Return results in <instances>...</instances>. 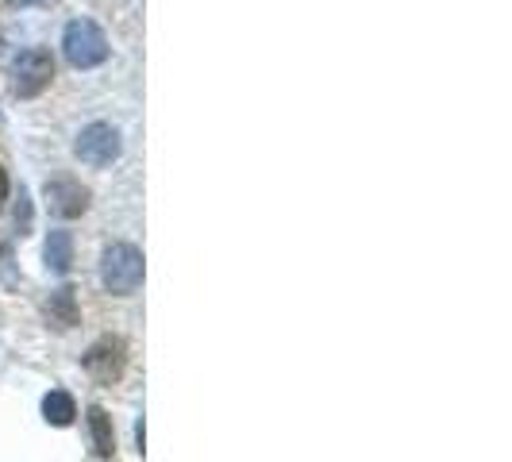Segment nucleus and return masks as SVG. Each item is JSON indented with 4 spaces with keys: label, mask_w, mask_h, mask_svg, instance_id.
Instances as JSON below:
<instances>
[{
    "label": "nucleus",
    "mask_w": 512,
    "mask_h": 462,
    "mask_svg": "<svg viewBox=\"0 0 512 462\" xmlns=\"http://www.w3.org/2000/svg\"><path fill=\"white\" fill-rule=\"evenodd\" d=\"M16 224H20V231L31 228V208H27V193H20V208H16Z\"/></svg>",
    "instance_id": "9b49d317"
},
{
    "label": "nucleus",
    "mask_w": 512,
    "mask_h": 462,
    "mask_svg": "<svg viewBox=\"0 0 512 462\" xmlns=\"http://www.w3.org/2000/svg\"><path fill=\"white\" fill-rule=\"evenodd\" d=\"M43 416H47V424H54V428H70L77 416L74 397H70L66 389H51V393L43 397Z\"/></svg>",
    "instance_id": "6e6552de"
},
{
    "label": "nucleus",
    "mask_w": 512,
    "mask_h": 462,
    "mask_svg": "<svg viewBox=\"0 0 512 462\" xmlns=\"http://www.w3.org/2000/svg\"><path fill=\"white\" fill-rule=\"evenodd\" d=\"M62 51L74 70H93L108 58V35L93 20H74L62 31Z\"/></svg>",
    "instance_id": "f03ea898"
},
{
    "label": "nucleus",
    "mask_w": 512,
    "mask_h": 462,
    "mask_svg": "<svg viewBox=\"0 0 512 462\" xmlns=\"http://www.w3.org/2000/svg\"><path fill=\"white\" fill-rule=\"evenodd\" d=\"M124 366H128V347H124V339H116V335L97 339V343L89 347V355H85V370H89L101 385L120 382Z\"/></svg>",
    "instance_id": "39448f33"
},
{
    "label": "nucleus",
    "mask_w": 512,
    "mask_h": 462,
    "mask_svg": "<svg viewBox=\"0 0 512 462\" xmlns=\"http://www.w3.org/2000/svg\"><path fill=\"white\" fill-rule=\"evenodd\" d=\"M47 316H51L54 328H74L77 324L74 289H58V293H51V301H47Z\"/></svg>",
    "instance_id": "9d476101"
},
{
    "label": "nucleus",
    "mask_w": 512,
    "mask_h": 462,
    "mask_svg": "<svg viewBox=\"0 0 512 462\" xmlns=\"http://www.w3.org/2000/svg\"><path fill=\"white\" fill-rule=\"evenodd\" d=\"M4 197H8V174H4V166H0V205H4Z\"/></svg>",
    "instance_id": "f8f14e48"
},
{
    "label": "nucleus",
    "mask_w": 512,
    "mask_h": 462,
    "mask_svg": "<svg viewBox=\"0 0 512 462\" xmlns=\"http://www.w3.org/2000/svg\"><path fill=\"white\" fill-rule=\"evenodd\" d=\"M120 151H124V143H120V131L112 124H89V128H81L74 143V154L85 166H112Z\"/></svg>",
    "instance_id": "20e7f679"
},
{
    "label": "nucleus",
    "mask_w": 512,
    "mask_h": 462,
    "mask_svg": "<svg viewBox=\"0 0 512 462\" xmlns=\"http://www.w3.org/2000/svg\"><path fill=\"white\" fill-rule=\"evenodd\" d=\"M101 282L112 297H131L143 285V251L131 243H112L101 258Z\"/></svg>",
    "instance_id": "f257e3e1"
},
{
    "label": "nucleus",
    "mask_w": 512,
    "mask_h": 462,
    "mask_svg": "<svg viewBox=\"0 0 512 462\" xmlns=\"http://www.w3.org/2000/svg\"><path fill=\"white\" fill-rule=\"evenodd\" d=\"M89 428H93V447H97V455L108 459V455L116 451V436H112V416H108L101 405L89 409Z\"/></svg>",
    "instance_id": "1a4fd4ad"
},
{
    "label": "nucleus",
    "mask_w": 512,
    "mask_h": 462,
    "mask_svg": "<svg viewBox=\"0 0 512 462\" xmlns=\"http://www.w3.org/2000/svg\"><path fill=\"white\" fill-rule=\"evenodd\" d=\"M47 205H51L54 216L74 220V216H81V212L89 208V189H85V185H77L74 178L47 181Z\"/></svg>",
    "instance_id": "423d86ee"
},
{
    "label": "nucleus",
    "mask_w": 512,
    "mask_h": 462,
    "mask_svg": "<svg viewBox=\"0 0 512 462\" xmlns=\"http://www.w3.org/2000/svg\"><path fill=\"white\" fill-rule=\"evenodd\" d=\"M54 81V58L51 51H43V47H31L24 51L16 62H12V89H16V97H39L47 85Z\"/></svg>",
    "instance_id": "7ed1b4c3"
},
{
    "label": "nucleus",
    "mask_w": 512,
    "mask_h": 462,
    "mask_svg": "<svg viewBox=\"0 0 512 462\" xmlns=\"http://www.w3.org/2000/svg\"><path fill=\"white\" fill-rule=\"evenodd\" d=\"M43 258H47L51 274H70V266H74V235L70 231H51L47 247H43Z\"/></svg>",
    "instance_id": "0eeeda50"
}]
</instances>
